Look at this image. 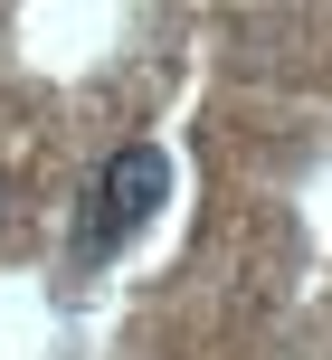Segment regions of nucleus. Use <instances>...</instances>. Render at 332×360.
<instances>
[{"label": "nucleus", "mask_w": 332, "mask_h": 360, "mask_svg": "<svg viewBox=\"0 0 332 360\" xmlns=\"http://www.w3.org/2000/svg\"><path fill=\"white\" fill-rule=\"evenodd\" d=\"M162 152H152V143H124V152H114V162L105 171H95V247H114V237H124V228H143V218L152 209H162Z\"/></svg>", "instance_id": "nucleus-1"}]
</instances>
